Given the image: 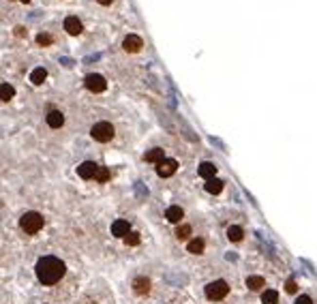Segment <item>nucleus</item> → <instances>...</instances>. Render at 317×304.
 <instances>
[{
	"mask_svg": "<svg viewBox=\"0 0 317 304\" xmlns=\"http://www.w3.org/2000/svg\"><path fill=\"white\" fill-rule=\"evenodd\" d=\"M43 225H45V219H43V214H39V212H26V214L19 219V227H21V229H24L26 233H37V231H41Z\"/></svg>",
	"mask_w": 317,
	"mask_h": 304,
	"instance_id": "obj_2",
	"label": "nucleus"
},
{
	"mask_svg": "<svg viewBox=\"0 0 317 304\" xmlns=\"http://www.w3.org/2000/svg\"><path fill=\"white\" fill-rule=\"evenodd\" d=\"M197 173L204 178V180H212V178H217V167H214V163H202Z\"/></svg>",
	"mask_w": 317,
	"mask_h": 304,
	"instance_id": "obj_13",
	"label": "nucleus"
},
{
	"mask_svg": "<svg viewBox=\"0 0 317 304\" xmlns=\"http://www.w3.org/2000/svg\"><path fill=\"white\" fill-rule=\"evenodd\" d=\"M186 248H189V253H193V255H200V253H204V240L202 238H193Z\"/></svg>",
	"mask_w": 317,
	"mask_h": 304,
	"instance_id": "obj_22",
	"label": "nucleus"
},
{
	"mask_svg": "<svg viewBox=\"0 0 317 304\" xmlns=\"http://www.w3.org/2000/svg\"><path fill=\"white\" fill-rule=\"evenodd\" d=\"M242 236H244V231H242V227H238V225H232L227 229L229 242H240V240H242Z\"/></svg>",
	"mask_w": 317,
	"mask_h": 304,
	"instance_id": "obj_20",
	"label": "nucleus"
},
{
	"mask_svg": "<svg viewBox=\"0 0 317 304\" xmlns=\"http://www.w3.org/2000/svg\"><path fill=\"white\" fill-rule=\"evenodd\" d=\"M96 2H99V4H103V7H110V4L114 2V0H96Z\"/></svg>",
	"mask_w": 317,
	"mask_h": 304,
	"instance_id": "obj_29",
	"label": "nucleus"
},
{
	"mask_svg": "<svg viewBox=\"0 0 317 304\" xmlns=\"http://www.w3.org/2000/svg\"><path fill=\"white\" fill-rule=\"evenodd\" d=\"M133 291H135L137 296H146L150 291V281L146 276H137V279L133 281Z\"/></svg>",
	"mask_w": 317,
	"mask_h": 304,
	"instance_id": "obj_12",
	"label": "nucleus"
},
{
	"mask_svg": "<svg viewBox=\"0 0 317 304\" xmlns=\"http://www.w3.org/2000/svg\"><path fill=\"white\" fill-rule=\"evenodd\" d=\"M114 127H112L110 122H96L93 129H90V135H93V139L94 142H99V144H107V142H112V137H114Z\"/></svg>",
	"mask_w": 317,
	"mask_h": 304,
	"instance_id": "obj_3",
	"label": "nucleus"
},
{
	"mask_svg": "<svg viewBox=\"0 0 317 304\" xmlns=\"http://www.w3.org/2000/svg\"><path fill=\"white\" fill-rule=\"evenodd\" d=\"M13 95H15L13 86L7 84V81H2V84H0V99H2L4 103H9L11 99H13Z\"/></svg>",
	"mask_w": 317,
	"mask_h": 304,
	"instance_id": "obj_18",
	"label": "nucleus"
},
{
	"mask_svg": "<svg viewBox=\"0 0 317 304\" xmlns=\"http://www.w3.org/2000/svg\"><path fill=\"white\" fill-rule=\"evenodd\" d=\"M99 167H101V165H96L94 161H84L82 165L77 167V176H79V178H84V180H90V178H94V176H96Z\"/></svg>",
	"mask_w": 317,
	"mask_h": 304,
	"instance_id": "obj_6",
	"label": "nucleus"
},
{
	"mask_svg": "<svg viewBox=\"0 0 317 304\" xmlns=\"http://www.w3.org/2000/svg\"><path fill=\"white\" fill-rule=\"evenodd\" d=\"M45 77H47V71H45V69H43V67L35 69V71L30 73V81H32V84H35V86H41L43 81H45Z\"/></svg>",
	"mask_w": 317,
	"mask_h": 304,
	"instance_id": "obj_19",
	"label": "nucleus"
},
{
	"mask_svg": "<svg viewBox=\"0 0 317 304\" xmlns=\"http://www.w3.org/2000/svg\"><path fill=\"white\" fill-rule=\"evenodd\" d=\"M15 35H18V37H24L26 32H24V28H15Z\"/></svg>",
	"mask_w": 317,
	"mask_h": 304,
	"instance_id": "obj_30",
	"label": "nucleus"
},
{
	"mask_svg": "<svg viewBox=\"0 0 317 304\" xmlns=\"http://www.w3.org/2000/svg\"><path fill=\"white\" fill-rule=\"evenodd\" d=\"M294 304H313V300H311L309 296H300V298H298V300L294 302Z\"/></svg>",
	"mask_w": 317,
	"mask_h": 304,
	"instance_id": "obj_28",
	"label": "nucleus"
},
{
	"mask_svg": "<svg viewBox=\"0 0 317 304\" xmlns=\"http://www.w3.org/2000/svg\"><path fill=\"white\" fill-rule=\"evenodd\" d=\"M246 287H249L251 291H260L266 287V281L261 279V276H249V279H246Z\"/></svg>",
	"mask_w": 317,
	"mask_h": 304,
	"instance_id": "obj_17",
	"label": "nucleus"
},
{
	"mask_svg": "<svg viewBox=\"0 0 317 304\" xmlns=\"http://www.w3.org/2000/svg\"><path fill=\"white\" fill-rule=\"evenodd\" d=\"M19 2H30V0H19Z\"/></svg>",
	"mask_w": 317,
	"mask_h": 304,
	"instance_id": "obj_31",
	"label": "nucleus"
},
{
	"mask_svg": "<svg viewBox=\"0 0 317 304\" xmlns=\"http://www.w3.org/2000/svg\"><path fill=\"white\" fill-rule=\"evenodd\" d=\"M122 47H125V52H129V54H135L144 47V41H142V37H137V35H129V37H125V41H122Z\"/></svg>",
	"mask_w": 317,
	"mask_h": 304,
	"instance_id": "obj_8",
	"label": "nucleus"
},
{
	"mask_svg": "<svg viewBox=\"0 0 317 304\" xmlns=\"http://www.w3.org/2000/svg\"><path fill=\"white\" fill-rule=\"evenodd\" d=\"M176 170H178V163H176L174 159H165V161H161L159 165H157V173L161 178H169V176H174Z\"/></svg>",
	"mask_w": 317,
	"mask_h": 304,
	"instance_id": "obj_7",
	"label": "nucleus"
},
{
	"mask_svg": "<svg viewBox=\"0 0 317 304\" xmlns=\"http://www.w3.org/2000/svg\"><path fill=\"white\" fill-rule=\"evenodd\" d=\"M285 291H287V294H296V291H298V283H296V281L289 279L285 283Z\"/></svg>",
	"mask_w": 317,
	"mask_h": 304,
	"instance_id": "obj_27",
	"label": "nucleus"
},
{
	"mask_svg": "<svg viewBox=\"0 0 317 304\" xmlns=\"http://www.w3.org/2000/svg\"><path fill=\"white\" fill-rule=\"evenodd\" d=\"M112 233H114V236H118V238H125L127 233H131V225H129V221L118 219L116 223L112 225Z\"/></svg>",
	"mask_w": 317,
	"mask_h": 304,
	"instance_id": "obj_11",
	"label": "nucleus"
},
{
	"mask_svg": "<svg viewBox=\"0 0 317 304\" xmlns=\"http://www.w3.org/2000/svg\"><path fill=\"white\" fill-rule=\"evenodd\" d=\"M125 242L129 244V247H137V244H139V233H137V231L127 233V236H125Z\"/></svg>",
	"mask_w": 317,
	"mask_h": 304,
	"instance_id": "obj_25",
	"label": "nucleus"
},
{
	"mask_svg": "<svg viewBox=\"0 0 317 304\" xmlns=\"http://www.w3.org/2000/svg\"><path fill=\"white\" fill-rule=\"evenodd\" d=\"M223 180H219V178H212V180H206V184H204V189H206L208 193H212V195H217V193H221L223 191Z\"/></svg>",
	"mask_w": 317,
	"mask_h": 304,
	"instance_id": "obj_16",
	"label": "nucleus"
},
{
	"mask_svg": "<svg viewBox=\"0 0 317 304\" xmlns=\"http://www.w3.org/2000/svg\"><path fill=\"white\" fill-rule=\"evenodd\" d=\"M45 122L50 124L52 129H60L62 124H64V114L58 112V110H52V112L45 116Z\"/></svg>",
	"mask_w": 317,
	"mask_h": 304,
	"instance_id": "obj_10",
	"label": "nucleus"
},
{
	"mask_svg": "<svg viewBox=\"0 0 317 304\" xmlns=\"http://www.w3.org/2000/svg\"><path fill=\"white\" fill-rule=\"evenodd\" d=\"M84 86L88 88L90 92H103L107 88V81L103 75H99V73H90V75H86V79H84Z\"/></svg>",
	"mask_w": 317,
	"mask_h": 304,
	"instance_id": "obj_5",
	"label": "nucleus"
},
{
	"mask_svg": "<svg viewBox=\"0 0 317 304\" xmlns=\"http://www.w3.org/2000/svg\"><path fill=\"white\" fill-rule=\"evenodd\" d=\"M189 236H191V225H180L178 229H176V238H178V240H186Z\"/></svg>",
	"mask_w": 317,
	"mask_h": 304,
	"instance_id": "obj_23",
	"label": "nucleus"
},
{
	"mask_svg": "<svg viewBox=\"0 0 317 304\" xmlns=\"http://www.w3.org/2000/svg\"><path fill=\"white\" fill-rule=\"evenodd\" d=\"M64 30L69 32V35H79V32L84 30V26H82V21H79L77 18H75V15H69L67 19H64Z\"/></svg>",
	"mask_w": 317,
	"mask_h": 304,
	"instance_id": "obj_9",
	"label": "nucleus"
},
{
	"mask_svg": "<svg viewBox=\"0 0 317 304\" xmlns=\"http://www.w3.org/2000/svg\"><path fill=\"white\" fill-rule=\"evenodd\" d=\"M144 159H146L148 163H159L161 161H165V154H163V148H152V150H148L146 154H144Z\"/></svg>",
	"mask_w": 317,
	"mask_h": 304,
	"instance_id": "obj_15",
	"label": "nucleus"
},
{
	"mask_svg": "<svg viewBox=\"0 0 317 304\" xmlns=\"http://www.w3.org/2000/svg\"><path fill=\"white\" fill-rule=\"evenodd\" d=\"M52 37L50 35H43V32H41V35L39 37H37V43H39V45H43V47H45V45H52Z\"/></svg>",
	"mask_w": 317,
	"mask_h": 304,
	"instance_id": "obj_26",
	"label": "nucleus"
},
{
	"mask_svg": "<svg viewBox=\"0 0 317 304\" xmlns=\"http://www.w3.org/2000/svg\"><path fill=\"white\" fill-rule=\"evenodd\" d=\"M94 180H96V182H107V180H110V170H107V167H99V171H96Z\"/></svg>",
	"mask_w": 317,
	"mask_h": 304,
	"instance_id": "obj_24",
	"label": "nucleus"
},
{
	"mask_svg": "<svg viewBox=\"0 0 317 304\" xmlns=\"http://www.w3.org/2000/svg\"><path fill=\"white\" fill-rule=\"evenodd\" d=\"M182 216H185V212H182L180 206H169V208L165 210V219H168L169 223H180Z\"/></svg>",
	"mask_w": 317,
	"mask_h": 304,
	"instance_id": "obj_14",
	"label": "nucleus"
},
{
	"mask_svg": "<svg viewBox=\"0 0 317 304\" xmlns=\"http://www.w3.org/2000/svg\"><path fill=\"white\" fill-rule=\"evenodd\" d=\"M229 294V285L225 281H212L206 285V298L208 300H223Z\"/></svg>",
	"mask_w": 317,
	"mask_h": 304,
	"instance_id": "obj_4",
	"label": "nucleus"
},
{
	"mask_svg": "<svg viewBox=\"0 0 317 304\" xmlns=\"http://www.w3.org/2000/svg\"><path fill=\"white\" fill-rule=\"evenodd\" d=\"M35 272H37L39 283L56 285L64 276V272H67V266H64V262H60L58 257H54V255H45V257H41L39 262H37Z\"/></svg>",
	"mask_w": 317,
	"mask_h": 304,
	"instance_id": "obj_1",
	"label": "nucleus"
},
{
	"mask_svg": "<svg viewBox=\"0 0 317 304\" xmlns=\"http://www.w3.org/2000/svg\"><path fill=\"white\" fill-rule=\"evenodd\" d=\"M261 304H279V291L266 289L264 294H261Z\"/></svg>",
	"mask_w": 317,
	"mask_h": 304,
	"instance_id": "obj_21",
	"label": "nucleus"
}]
</instances>
